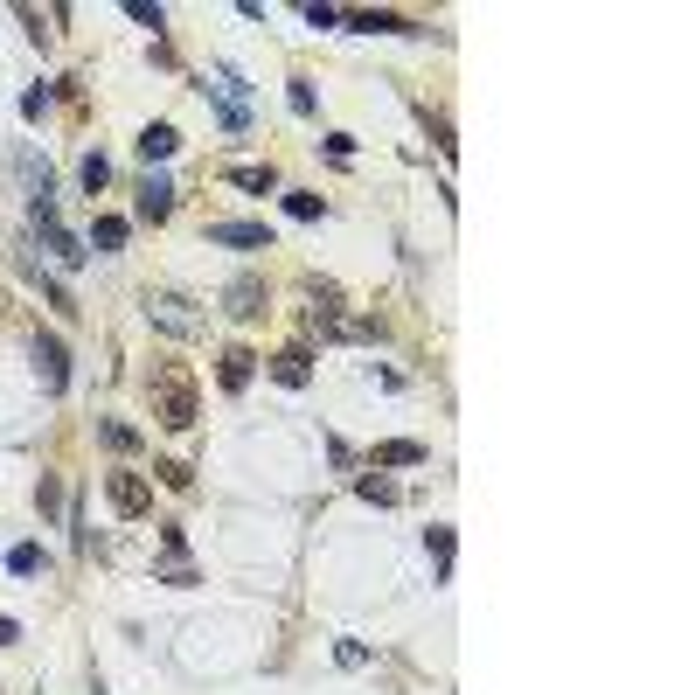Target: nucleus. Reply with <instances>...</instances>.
Masks as SVG:
<instances>
[{
  "label": "nucleus",
  "instance_id": "1",
  "mask_svg": "<svg viewBox=\"0 0 695 695\" xmlns=\"http://www.w3.org/2000/svg\"><path fill=\"white\" fill-rule=\"evenodd\" d=\"M146 327H160V334H174V341H195V334L209 327V313H202L188 292H146Z\"/></svg>",
  "mask_w": 695,
  "mask_h": 695
},
{
  "label": "nucleus",
  "instance_id": "2",
  "mask_svg": "<svg viewBox=\"0 0 695 695\" xmlns=\"http://www.w3.org/2000/svg\"><path fill=\"white\" fill-rule=\"evenodd\" d=\"M146 390H153V417H160L167 431H188V424H195V383H188L181 369H160Z\"/></svg>",
  "mask_w": 695,
  "mask_h": 695
},
{
  "label": "nucleus",
  "instance_id": "3",
  "mask_svg": "<svg viewBox=\"0 0 695 695\" xmlns=\"http://www.w3.org/2000/svg\"><path fill=\"white\" fill-rule=\"evenodd\" d=\"M35 230H42V244L56 251V265H84V258H91V251H84V244L56 223V202H35Z\"/></svg>",
  "mask_w": 695,
  "mask_h": 695
},
{
  "label": "nucleus",
  "instance_id": "4",
  "mask_svg": "<svg viewBox=\"0 0 695 695\" xmlns=\"http://www.w3.org/2000/svg\"><path fill=\"white\" fill-rule=\"evenodd\" d=\"M105 494H112L119 515H146V508H153V487H146L139 473H105Z\"/></svg>",
  "mask_w": 695,
  "mask_h": 695
},
{
  "label": "nucleus",
  "instance_id": "5",
  "mask_svg": "<svg viewBox=\"0 0 695 695\" xmlns=\"http://www.w3.org/2000/svg\"><path fill=\"white\" fill-rule=\"evenodd\" d=\"M35 376H42V390H63L70 383V355H63L56 334H35Z\"/></svg>",
  "mask_w": 695,
  "mask_h": 695
},
{
  "label": "nucleus",
  "instance_id": "6",
  "mask_svg": "<svg viewBox=\"0 0 695 695\" xmlns=\"http://www.w3.org/2000/svg\"><path fill=\"white\" fill-rule=\"evenodd\" d=\"M209 244H230V251H272V230H265V223H209Z\"/></svg>",
  "mask_w": 695,
  "mask_h": 695
},
{
  "label": "nucleus",
  "instance_id": "7",
  "mask_svg": "<svg viewBox=\"0 0 695 695\" xmlns=\"http://www.w3.org/2000/svg\"><path fill=\"white\" fill-rule=\"evenodd\" d=\"M139 216H146V223H167V216H174V181H167V174H146V181H139Z\"/></svg>",
  "mask_w": 695,
  "mask_h": 695
},
{
  "label": "nucleus",
  "instance_id": "8",
  "mask_svg": "<svg viewBox=\"0 0 695 695\" xmlns=\"http://www.w3.org/2000/svg\"><path fill=\"white\" fill-rule=\"evenodd\" d=\"M223 306H230L237 320H258V313H265V278H230Z\"/></svg>",
  "mask_w": 695,
  "mask_h": 695
},
{
  "label": "nucleus",
  "instance_id": "9",
  "mask_svg": "<svg viewBox=\"0 0 695 695\" xmlns=\"http://www.w3.org/2000/svg\"><path fill=\"white\" fill-rule=\"evenodd\" d=\"M272 376L285 383V390H306V383H313V355H306V348H278Z\"/></svg>",
  "mask_w": 695,
  "mask_h": 695
},
{
  "label": "nucleus",
  "instance_id": "10",
  "mask_svg": "<svg viewBox=\"0 0 695 695\" xmlns=\"http://www.w3.org/2000/svg\"><path fill=\"white\" fill-rule=\"evenodd\" d=\"M341 21H348V28H362V35H376V28H383V35H424L411 14H376V7H369V14H341Z\"/></svg>",
  "mask_w": 695,
  "mask_h": 695
},
{
  "label": "nucleus",
  "instance_id": "11",
  "mask_svg": "<svg viewBox=\"0 0 695 695\" xmlns=\"http://www.w3.org/2000/svg\"><path fill=\"white\" fill-rule=\"evenodd\" d=\"M216 376H223V390H244V383L258 376V355H251V348H223V362H216Z\"/></svg>",
  "mask_w": 695,
  "mask_h": 695
},
{
  "label": "nucleus",
  "instance_id": "12",
  "mask_svg": "<svg viewBox=\"0 0 695 695\" xmlns=\"http://www.w3.org/2000/svg\"><path fill=\"white\" fill-rule=\"evenodd\" d=\"M7 570H14V577H35V570H49V550H42V543H14V550H7Z\"/></svg>",
  "mask_w": 695,
  "mask_h": 695
},
{
  "label": "nucleus",
  "instance_id": "13",
  "mask_svg": "<svg viewBox=\"0 0 695 695\" xmlns=\"http://www.w3.org/2000/svg\"><path fill=\"white\" fill-rule=\"evenodd\" d=\"M376 466H424V445H411V438H390V445H376Z\"/></svg>",
  "mask_w": 695,
  "mask_h": 695
},
{
  "label": "nucleus",
  "instance_id": "14",
  "mask_svg": "<svg viewBox=\"0 0 695 695\" xmlns=\"http://www.w3.org/2000/svg\"><path fill=\"white\" fill-rule=\"evenodd\" d=\"M174 146H181V133H174V126H146V133H139V153H146V160H167Z\"/></svg>",
  "mask_w": 695,
  "mask_h": 695
},
{
  "label": "nucleus",
  "instance_id": "15",
  "mask_svg": "<svg viewBox=\"0 0 695 695\" xmlns=\"http://www.w3.org/2000/svg\"><path fill=\"white\" fill-rule=\"evenodd\" d=\"M126 244V216H98L91 223V251H119Z\"/></svg>",
  "mask_w": 695,
  "mask_h": 695
},
{
  "label": "nucleus",
  "instance_id": "16",
  "mask_svg": "<svg viewBox=\"0 0 695 695\" xmlns=\"http://www.w3.org/2000/svg\"><path fill=\"white\" fill-rule=\"evenodd\" d=\"M230 181H237V188H251V195H272V188H278L272 167H230Z\"/></svg>",
  "mask_w": 695,
  "mask_h": 695
},
{
  "label": "nucleus",
  "instance_id": "17",
  "mask_svg": "<svg viewBox=\"0 0 695 695\" xmlns=\"http://www.w3.org/2000/svg\"><path fill=\"white\" fill-rule=\"evenodd\" d=\"M77 174H84V188L98 195V188L112 181V160H105V153H84V167H77Z\"/></svg>",
  "mask_w": 695,
  "mask_h": 695
},
{
  "label": "nucleus",
  "instance_id": "18",
  "mask_svg": "<svg viewBox=\"0 0 695 695\" xmlns=\"http://www.w3.org/2000/svg\"><path fill=\"white\" fill-rule=\"evenodd\" d=\"M98 438H105L112 452H133V445H139V431H133V424H112V417L98 424Z\"/></svg>",
  "mask_w": 695,
  "mask_h": 695
},
{
  "label": "nucleus",
  "instance_id": "19",
  "mask_svg": "<svg viewBox=\"0 0 695 695\" xmlns=\"http://www.w3.org/2000/svg\"><path fill=\"white\" fill-rule=\"evenodd\" d=\"M424 543H431V563H438V577H452V529H431Z\"/></svg>",
  "mask_w": 695,
  "mask_h": 695
},
{
  "label": "nucleus",
  "instance_id": "20",
  "mask_svg": "<svg viewBox=\"0 0 695 695\" xmlns=\"http://www.w3.org/2000/svg\"><path fill=\"white\" fill-rule=\"evenodd\" d=\"M355 494H362V501H376V508H390V501H397V487H390V480H376V473H369V480H355Z\"/></svg>",
  "mask_w": 695,
  "mask_h": 695
},
{
  "label": "nucleus",
  "instance_id": "21",
  "mask_svg": "<svg viewBox=\"0 0 695 695\" xmlns=\"http://www.w3.org/2000/svg\"><path fill=\"white\" fill-rule=\"evenodd\" d=\"M285 98H292V112H299V119H313V84H306V77H292V91H285Z\"/></svg>",
  "mask_w": 695,
  "mask_h": 695
},
{
  "label": "nucleus",
  "instance_id": "22",
  "mask_svg": "<svg viewBox=\"0 0 695 695\" xmlns=\"http://www.w3.org/2000/svg\"><path fill=\"white\" fill-rule=\"evenodd\" d=\"M153 473H160V480H167V487H195V473H188V466H181V459H160V466H153Z\"/></svg>",
  "mask_w": 695,
  "mask_h": 695
},
{
  "label": "nucleus",
  "instance_id": "23",
  "mask_svg": "<svg viewBox=\"0 0 695 695\" xmlns=\"http://www.w3.org/2000/svg\"><path fill=\"white\" fill-rule=\"evenodd\" d=\"M285 209H292L299 223H313V216H320V195H285Z\"/></svg>",
  "mask_w": 695,
  "mask_h": 695
},
{
  "label": "nucleus",
  "instance_id": "24",
  "mask_svg": "<svg viewBox=\"0 0 695 695\" xmlns=\"http://www.w3.org/2000/svg\"><path fill=\"white\" fill-rule=\"evenodd\" d=\"M14 633H21V626H14V619H0V640H14Z\"/></svg>",
  "mask_w": 695,
  "mask_h": 695
}]
</instances>
